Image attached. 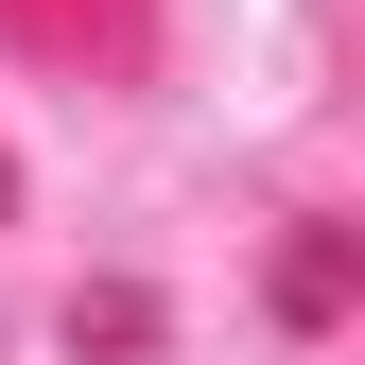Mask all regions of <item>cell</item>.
I'll use <instances>...</instances> for the list:
<instances>
[]
</instances>
